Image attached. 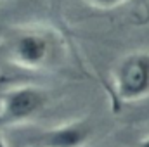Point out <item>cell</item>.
Here are the masks:
<instances>
[{"label":"cell","instance_id":"6","mask_svg":"<svg viewBox=\"0 0 149 147\" xmlns=\"http://www.w3.org/2000/svg\"><path fill=\"white\" fill-rule=\"evenodd\" d=\"M135 147H149V135H146V137H142L137 144H135Z\"/></svg>","mask_w":149,"mask_h":147},{"label":"cell","instance_id":"2","mask_svg":"<svg viewBox=\"0 0 149 147\" xmlns=\"http://www.w3.org/2000/svg\"><path fill=\"white\" fill-rule=\"evenodd\" d=\"M49 102V94L35 85H17L0 95V126L23 125L38 116Z\"/></svg>","mask_w":149,"mask_h":147},{"label":"cell","instance_id":"1","mask_svg":"<svg viewBox=\"0 0 149 147\" xmlns=\"http://www.w3.org/2000/svg\"><path fill=\"white\" fill-rule=\"evenodd\" d=\"M114 97L123 104L149 99V50H134L123 55L111 73Z\"/></svg>","mask_w":149,"mask_h":147},{"label":"cell","instance_id":"5","mask_svg":"<svg viewBox=\"0 0 149 147\" xmlns=\"http://www.w3.org/2000/svg\"><path fill=\"white\" fill-rule=\"evenodd\" d=\"M87 3H90L92 7L95 9H101V10H109V9H116L120 5H123L125 2L128 0H85Z\"/></svg>","mask_w":149,"mask_h":147},{"label":"cell","instance_id":"7","mask_svg":"<svg viewBox=\"0 0 149 147\" xmlns=\"http://www.w3.org/2000/svg\"><path fill=\"white\" fill-rule=\"evenodd\" d=\"M0 147H9V144H7V140L3 139V135L0 133Z\"/></svg>","mask_w":149,"mask_h":147},{"label":"cell","instance_id":"4","mask_svg":"<svg viewBox=\"0 0 149 147\" xmlns=\"http://www.w3.org/2000/svg\"><path fill=\"white\" fill-rule=\"evenodd\" d=\"M95 126L88 119H74L40 132L30 147H87L94 139Z\"/></svg>","mask_w":149,"mask_h":147},{"label":"cell","instance_id":"3","mask_svg":"<svg viewBox=\"0 0 149 147\" xmlns=\"http://www.w3.org/2000/svg\"><path fill=\"white\" fill-rule=\"evenodd\" d=\"M9 55L16 66L24 69H42L52 61L54 42L49 35L37 30L23 31L12 38Z\"/></svg>","mask_w":149,"mask_h":147}]
</instances>
